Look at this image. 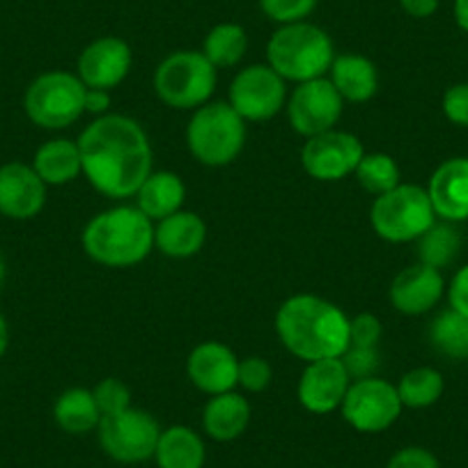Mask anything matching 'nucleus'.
Wrapping results in <instances>:
<instances>
[{"instance_id":"nucleus-1","label":"nucleus","mask_w":468,"mask_h":468,"mask_svg":"<svg viewBox=\"0 0 468 468\" xmlns=\"http://www.w3.org/2000/svg\"><path fill=\"white\" fill-rule=\"evenodd\" d=\"M83 175L101 196L122 200L133 197L152 173L150 138L127 115L106 112L94 117L79 141Z\"/></svg>"},{"instance_id":"nucleus-2","label":"nucleus","mask_w":468,"mask_h":468,"mask_svg":"<svg viewBox=\"0 0 468 468\" xmlns=\"http://www.w3.org/2000/svg\"><path fill=\"white\" fill-rule=\"evenodd\" d=\"M276 333L282 346L305 363L340 358L349 349V317L331 301L314 294H294L276 313Z\"/></svg>"},{"instance_id":"nucleus-3","label":"nucleus","mask_w":468,"mask_h":468,"mask_svg":"<svg viewBox=\"0 0 468 468\" xmlns=\"http://www.w3.org/2000/svg\"><path fill=\"white\" fill-rule=\"evenodd\" d=\"M85 255L97 264L124 269L141 264L154 249V220L136 205L99 211L80 234Z\"/></svg>"},{"instance_id":"nucleus-4","label":"nucleus","mask_w":468,"mask_h":468,"mask_svg":"<svg viewBox=\"0 0 468 468\" xmlns=\"http://www.w3.org/2000/svg\"><path fill=\"white\" fill-rule=\"evenodd\" d=\"M333 60L331 37L310 21L281 26L267 44V65L296 85L326 76Z\"/></svg>"},{"instance_id":"nucleus-5","label":"nucleus","mask_w":468,"mask_h":468,"mask_svg":"<svg viewBox=\"0 0 468 468\" xmlns=\"http://www.w3.org/2000/svg\"><path fill=\"white\" fill-rule=\"evenodd\" d=\"M186 145L207 168L229 165L246 145V120L228 101H207L193 111Z\"/></svg>"},{"instance_id":"nucleus-6","label":"nucleus","mask_w":468,"mask_h":468,"mask_svg":"<svg viewBox=\"0 0 468 468\" xmlns=\"http://www.w3.org/2000/svg\"><path fill=\"white\" fill-rule=\"evenodd\" d=\"M370 223L379 239L388 244L418 241L436 223L427 188L399 184L393 191L377 196L370 209Z\"/></svg>"},{"instance_id":"nucleus-7","label":"nucleus","mask_w":468,"mask_h":468,"mask_svg":"<svg viewBox=\"0 0 468 468\" xmlns=\"http://www.w3.org/2000/svg\"><path fill=\"white\" fill-rule=\"evenodd\" d=\"M216 67L202 51H175L154 71V92L165 106L196 111L211 101L216 88Z\"/></svg>"},{"instance_id":"nucleus-8","label":"nucleus","mask_w":468,"mask_h":468,"mask_svg":"<svg viewBox=\"0 0 468 468\" xmlns=\"http://www.w3.org/2000/svg\"><path fill=\"white\" fill-rule=\"evenodd\" d=\"M83 80L69 71H47L28 85L24 94V111L33 124L48 132L71 127L85 112Z\"/></svg>"},{"instance_id":"nucleus-9","label":"nucleus","mask_w":468,"mask_h":468,"mask_svg":"<svg viewBox=\"0 0 468 468\" xmlns=\"http://www.w3.org/2000/svg\"><path fill=\"white\" fill-rule=\"evenodd\" d=\"M97 434L99 445L108 457L120 463H141L154 457L161 427L152 413L129 407L112 416H103Z\"/></svg>"},{"instance_id":"nucleus-10","label":"nucleus","mask_w":468,"mask_h":468,"mask_svg":"<svg viewBox=\"0 0 468 468\" xmlns=\"http://www.w3.org/2000/svg\"><path fill=\"white\" fill-rule=\"evenodd\" d=\"M402 409L398 386L379 377H370V379L351 381L340 411L342 418L356 431L377 434L395 425Z\"/></svg>"},{"instance_id":"nucleus-11","label":"nucleus","mask_w":468,"mask_h":468,"mask_svg":"<svg viewBox=\"0 0 468 468\" xmlns=\"http://www.w3.org/2000/svg\"><path fill=\"white\" fill-rule=\"evenodd\" d=\"M287 80L269 65L244 67L228 90V103L246 122H267L287 106Z\"/></svg>"},{"instance_id":"nucleus-12","label":"nucleus","mask_w":468,"mask_h":468,"mask_svg":"<svg viewBox=\"0 0 468 468\" xmlns=\"http://www.w3.org/2000/svg\"><path fill=\"white\" fill-rule=\"evenodd\" d=\"M342 111H345V99L326 76L299 83L287 99V117L292 129L303 138L335 129Z\"/></svg>"},{"instance_id":"nucleus-13","label":"nucleus","mask_w":468,"mask_h":468,"mask_svg":"<svg viewBox=\"0 0 468 468\" xmlns=\"http://www.w3.org/2000/svg\"><path fill=\"white\" fill-rule=\"evenodd\" d=\"M363 154L366 150L358 136L331 129L319 136L305 138V145L301 150V165L317 182H340L346 175L356 173Z\"/></svg>"},{"instance_id":"nucleus-14","label":"nucleus","mask_w":468,"mask_h":468,"mask_svg":"<svg viewBox=\"0 0 468 468\" xmlns=\"http://www.w3.org/2000/svg\"><path fill=\"white\" fill-rule=\"evenodd\" d=\"M349 386L351 377L342 358H324L308 363L301 372L296 398L305 411L324 416L342 407Z\"/></svg>"},{"instance_id":"nucleus-15","label":"nucleus","mask_w":468,"mask_h":468,"mask_svg":"<svg viewBox=\"0 0 468 468\" xmlns=\"http://www.w3.org/2000/svg\"><path fill=\"white\" fill-rule=\"evenodd\" d=\"M132 47L122 37H99L90 42L79 56V79L85 88L108 90L122 83L132 71Z\"/></svg>"},{"instance_id":"nucleus-16","label":"nucleus","mask_w":468,"mask_h":468,"mask_svg":"<svg viewBox=\"0 0 468 468\" xmlns=\"http://www.w3.org/2000/svg\"><path fill=\"white\" fill-rule=\"evenodd\" d=\"M47 184L24 161L0 165V216L10 220H30L47 205Z\"/></svg>"},{"instance_id":"nucleus-17","label":"nucleus","mask_w":468,"mask_h":468,"mask_svg":"<svg viewBox=\"0 0 468 468\" xmlns=\"http://www.w3.org/2000/svg\"><path fill=\"white\" fill-rule=\"evenodd\" d=\"M186 375L197 390L211 395L229 393L237 386L239 358L223 342H202L188 354Z\"/></svg>"},{"instance_id":"nucleus-18","label":"nucleus","mask_w":468,"mask_h":468,"mask_svg":"<svg viewBox=\"0 0 468 468\" xmlns=\"http://www.w3.org/2000/svg\"><path fill=\"white\" fill-rule=\"evenodd\" d=\"M445 292V281L439 269L418 262L399 271L390 282V303L398 313L418 317L434 308Z\"/></svg>"},{"instance_id":"nucleus-19","label":"nucleus","mask_w":468,"mask_h":468,"mask_svg":"<svg viewBox=\"0 0 468 468\" xmlns=\"http://www.w3.org/2000/svg\"><path fill=\"white\" fill-rule=\"evenodd\" d=\"M431 207H434L436 218H443L445 223H459L468 220V159L466 156H454L443 161L434 175L430 177Z\"/></svg>"},{"instance_id":"nucleus-20","label":"nucleus","mask_w":468,"mask_h":468,"mask_svg":"<svg viewBox=\"0 0 468 468\" xmlns=\"http://www.w3.org/2000/svg\"><path fill=\"white\" fill-rule=\"evenodd\" d=\"M207 225L196 211L179 209L154 223V249L170 260H188L202 250Z\"/></svg>"},{"instance_id":"nucleus-21","label":"nucleus","mask_w":468,"mask_h":468,"mask_svg":"<svg viewBox=\"0 0 468 468\" xmlns=\"http://www.w3.org/2000/svg\"><path fill=\"white\" fill-rule=\"evenodd\" d=\"M328 80L340 92V97L351 103L370 101L379 90L377 65L370 58L358 56V53L335 56L331 69H328Z\"/></svg>"},{"instance_id":"nucleus-22","label":"nucleus","mask_w":468,"mask_h":468,"mask_svg":"<svg viewBox=\"0 0 468 468\" xmlns=\"http://www.w3.org/2000/svg\"><path fill=\"white\" fill-rule=\"evenodd\" d=\"M250 404L241 393H220L211 395L209 402L202 411V427L214 441L228 443L239 439L250 425Z\"/></svg>"},{"instance_id":"nucleus-23","label":"nucleus","mask_w":468,"mask_h":468,"mask_svg":"<svg viewBox=\"0 0 468 468\" xmlns=\"http://www.w3.org/2000/svg\"><path fill=\"white\" fill-rule=\"evenodd\" d=\"M133 197H136L138 209L150 220L159 223L165 216H173L175 211L182 209L184 200H186V186H184L182 177L170 170H159V173L152 170L150 177L143 182Z\"/></svg>"},{"instance_id":"nucleus-24","label":"nucleus","mask_w":468,"mask_h":468,"mask_svg":"<svg viewBox=\"0 0 468 468\" xmlns=\"http://www.w3.org/2000/svg\"><path fill=\"white\" fill-rule=\"evenodd\" d=\"M35 173L42 177L47 186H65L83 175V159H80L79 143L67 138L47 141L33 156Z\"/></svg>"},{"instance_id":"nucleus-25","label":"nucleus","mask_w":468,"mask_h":468,"mask_svg":"<svg viewBox=\"0 0 468 468\" xmlns=\"http://www.w3.org/2000/svg\"><path fill=\"white\" fill-rule=\"evenodd\" d=\"M154 459L159 468H202L207 450L196 430L186 425H173L161 431Z\"/></svg>"},{"instance_id":"nucleus-26","label":"nucleus","mask_w":468,"mask_h":468,"mask_svg":"<svg viewBox=\"0 0 468 468\" xmlns=\"http://www.w3.org/2000/svg\"><path fill=\"white\" fill-rule=\"evenodd\" d=\"M53 418L67 434H88L99 427L101 411H99L92 390L69 388L53 404Z\"/></svg>"},{"instance_id":"nucleus-27","label":"nucleus","mask_w":468,"mask_h":468,"mask_svg":"<svg viewBox=\"0 0 468 468\" xmlns=\"http://www.w3.org/2000/svg\"><path fill=\"white\" fill-rule=\"evenodd\" d=\"M246 51H249V35L239 24H229V21L216 24L202 44V53L216 69L239 65Z\"/></svg>"},{"instance_id":"nucleus-28","label":"nucleus","mask_w":468,"mask_h":468,"mask_svg":"<svg viewBox=\"0 0 468 468\" xmlns=\"http://www.w3.org/2000/svg\"><path fill=\"white\" fill-rule=\"evenodd\" d=\"M430 340L443 356L454 361L468 358V314L452 308L439 313L430 326Z\"/></svg>"},{"instance_id":"nucleus-29","label":"nucleus","mask_w":468,"mask_h":468,"mask_svg":"<svg viewBox=\"0 0 468 468\" xmlns=\"http://www.w3.org/2000/svg\"><path fill=\"white\" fill-rule=\"evenodd\" d=\"M445 390L443 375L434 367H413L399 379L398 393L402 407L427 409L441 399Z\"/></svg>"},{"instance_id":"nucleus-30","label":"nucleus","mask_w":468,"mask_h":468,"mask_svg":"<svg viewBox=\"0 0 468 468\" xmlns=\"http://www.w3.org/2000/svg\"><path fill=\"white\" fill-rule=\"evenodd\" d=\"M356 179L367 193L372 196H384V193L393 191L395 186L402 184V173H399L398 161L384 152H372V154H363L361 164L356 168Z\"/></svg>"},{"instance_id":"nucleus-31","label":"nucleus","mask_w":468,"mask_h":468,"mask_svg":"<svg viewBox=\"0 0 468 468\" xmlns=\"http://www.w3.org/2000/svg\"><path fill=\"white\" fill-rule=\"evenodd\" d=\"M459 246H462V239H459L457 229L452 225L434 223L418 239V258H420L422 264L441 271L457 258Z\"/></svg>"},{"instance_id":"nucleus-32","label":"nucleus","mask_w":468,"mask_h":468,"mask_svg":"<svg viewBox=\"0 0 468 468\" xmlns=\"http://www.w3.org/2000/svg\"><path fill=\"white\" fill-rule=\"evenodd\" d=\"M92 395L97 399L101 418L132 407V390H129V386L122 379H115V377H106V379L99 381L92 388Z\"/></svg>"},{"instance_id":"nucleus-33","label":"nucleus","mask_w":468,"mask_h":468,"mask_svg":"<svg viewBox=\"0 0 468 468\" xmlns=\"http://www.w3.org/2000/svg\"><path fill=\"white\" fill-rule=\"evenodd\" d=\"M317 3L319 0H260V7L269 19L285 26L308 19Z\"/></svg>"},{"instance_id":"nucleus-34","label":"nucleus","mask_w":468,"mask_h":468,"mask_svg":"<svg viewBox=\"0 0 468 468\" xmlns=\"http://www.w3.org/2000/svg\"><path fill=\"white\" fill-rule=\"evenodd\" d=\"M273 370L267 358L249 356L239 361V375H237V386H241L249 393H262L271 386Z\"/></svg>"},{"instance_id":"nucleus-35","label":"nucleus","mask_w":468,"mask_h":468,"mask_svg":"<svg viewBox=\"0 0 468 468\" xmlns=\"http://www.w3.org/2000/svg\"><path fill=\"white\" fill-rule=\"evenodd\" d=\"M340 358L342 363H345L346 372H349L351 381L370 379V377H375L381 361L377 346H349Z\"/></svg>"},{"instance_id":"nucleus-36","label":"nucleus","mask_w":468,"mask_h":468,"mask_svg":"<svg viewBox=\"0 0 468 468\" xmlns=\"http://www.w3.org/2000/svg\"><path fill=\"white\" fill-rule=\"evenodd\" d=\"M381 319L372 313H361L349 319V346H377L381 340Z\"/></svg>"},{"instance_id":"nucleus-37","label":"nucleus","mask_w":468,"mask_h":468,"mask_svg":"<svg viewBox=\"0 0 468 468\" xmlns=\"http://www.w3.org/2000/svg\"><path fill=\"white\" fill-rule=\"evenodd\" d=\"M443 112L450 122L468 129V83H457L443 94Z\"/></svg>"},{"instance_id":"nucleus-38","label":"nucleus","mask_w":468,"mask_h":468,"mask_svg":"<svg viewBox=\"0 0 468 468\" xmlns=\"http://www.w3.org/2000/svg\"><path fill=\"white\" fill-rule=\"evenodd\" d=\"M386 468H441L439 459L420 445H409V448L398 450L393 457L388 459Z\"/></svg>"},{"instance_id":"nucleus-39","label":"nucleus","mask_w":468,"mask_h":468,"mask_svg":"<svg viewBox=\"0 0 468 468\" xmlns=\"http://www.w3.org/2000/svg\"><path fill=\"white\" fill-rule=\"evenodd\" d=\"M448 303L457 313L468 314V264L459 269L448 285Z\"/></svg>"},{"instance_id":"nucleus-40","label":"nucleus","mask_w":468,"mask_h":468,"mask_svg":"<svg viewBox=\"0 0 468 468\" xmlns=\"http://www.w3.org/2000/svg\"><path fill=\"white\" fill-rule=\"evenodd\" d=\"M108 108H111V92L108 90L88 88V92H85V112L101 117L106 115Z\"/></svg>"},{"instance_id":"nucleus-41","label":"nucleus","mask_w":468,"mask_h":468,"mask_svg":"<svg viewBox=\"0 0 468 468\" xmlns=\"http://www.w3.org/2000/svg\"><path fill=\"white\" fill-rule=\"evenodd\" d=\"M399 5L413 19H427L439 10V0H399Z\"/></svg>"},{"instance_id":"nucleus-42","label":"nucleus","mask_w":468,"mask_h":468,"mask_svg":"<svg viewBox=\"0 0 468 468\" xmlns=\"http://www.w3.org/2000/svg\"><path fill=\"white\" fill-rule=\"evenodd\" d=\"M454 21L468 33V0H454Z\"/></svg>"},{"instance_id":"nucleus-43","label":"nucleus","mask_w":468,"mask_h":468,"mask_svg":"<svg viewBox=\"0 0 468 468\" xmlns=\"http://www.w3.org/2000/svg\"><path fill=\"white\" fill-rule=\"evenodd\" d=\"M7 345H10V326H7L5 314L0 313V358L5 356Z\"/></svg>"},{"instance_id":"nucleus-44","label":"nucleus","mask_w":468,"mask_h":468,"mask_svg":"<svg viewBox=\"0 0 468 468\" xmlns=\"http://www.w3.org/2000/svg\"><path fill=\"white\" fill-rule=\"evenodd\" d=\"M5 276H7V264H5V258H3V253H0V287H3V282H5Z\"/></svg>"}]
</instances>
